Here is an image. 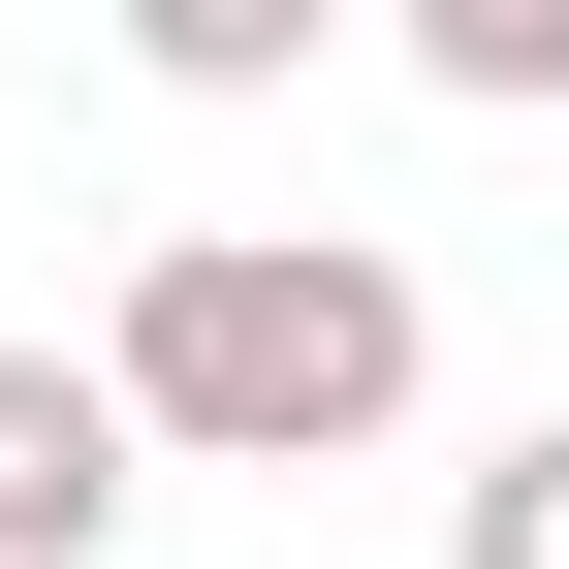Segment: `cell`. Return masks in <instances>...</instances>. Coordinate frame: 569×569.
I'll return each instance as SVG.
<instances>
[{
    "label": "cell",
    "instance_id": "cell-1",
    "mask_svg": "<svg viewBox=\"0 0 569 569\" xmlns=\"http://www.w3.org/2000/svg\"><path fill=\"white\" fill-rule=\"evenodd\" d=\"M96 348H127V411H159L190 475H348V443L411 411V348H443V317H411L380 222H159Z\"/></svg>",
    "mask_w": 569,
    "mask_h": 569
},
{
    "label": "cell",
    "instance_id": "cell-5",
    "mask_svg": "<svg viewBox=\"0 0 569 569\" xmlns=\"http://www.w3.org/2000/svg\"><path fill=\"white\" fill-rule=\"evenodd\" d=\"M411 63L443 96H569V0H411Z\"/></svg>",
    "mask_w": 569,
    "mask_h": 569
},
{
    "label": "cell",
    "instance_id": "cell-4",
    "mask_svg": "<svg viewBox=\"0 0 569 569\" xmlns=\"http://www.w3.org/2000/svg\"><path fill=\"white\" fill-rule=\"evenodd\" d=\"M443 569H569V411H538V443H475V507H443Z\"/></svg>",
    "mask_w": 569,
    "mask_h": 569
},
{
    "label": "cell",
    "instance_id": "cell-2",
    "mask_svg": "<svg viewBox=\"0 0 569 569\" xmlns=\"http://www.w3.org/2000/svg\"><path fill=\"white\" fill-rule=\"evenodd\" d=\"M127 475H159V411H127V348H0V569H96Z\"/></svg>",
    "mask_w": 569,
    "mask_h": 569
},
{
    "label": "cell",
    "instance_id": "cell-3",
    "mask_svg": "<svg viewBox=\"0 0 569 569\" xmlns=\"http://www.w3.org/2000/svg\"><path fill=\"white\" fill-rule=\"evenodd\" d=\"M317 32H348V0H127V63H159V96H284Z\"/></svg>",
    "mask_w": 569,
    "mask_h": 569
}]
</instances>
